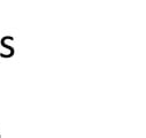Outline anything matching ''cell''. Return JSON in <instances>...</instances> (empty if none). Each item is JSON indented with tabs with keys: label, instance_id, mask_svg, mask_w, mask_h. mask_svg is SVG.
<instances>
[{
	"label": "cell",
	"instance_id": "1",
	"mask_svg": "<svg viewBox=\"0 0 146 138\" xmlns=\"http://www.w3.org/2000/svg\"><path fill=\"white\" fill-rule=\"evenodd\" d=\"M9 37H11V36H6V37H4V38L1 39V45H3L4 47H6V48H8V50H9V58H11V56H13V55H14V48H13L12 46H9V45H7V44H6V40H7Z\"/></svg>",
	"mask_w": 146,
	"mask_h": 138
}]
</instances>
